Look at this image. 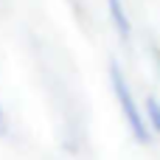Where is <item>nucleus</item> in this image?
Returning <instances> with one entry per match:
<instances>
[{
	"instance_id": "nucleus-1",
	"label": "nucleus",
	"mask_w": 160,
	"mask_h": 160,
	"mask_svg": "<svg viewBox=\"0 0 160 160\" xmlns=\"http://www.w3.org/2000/svg\"><path fill=\"white\" fill-rule=\"evenodd\" d=\"M110 84H112V93H115V98H118V107H121V115H124V121H127V127H129V132H132V138L138 141V143H149V124H146V118H143V110L138 107V101H135V96H132V90H129V82H127V76L121 73V68L112 62L110 65Z\"/></svg>"
},
{
	"instance_id": "nucleus-2",
	"label": "nucleus",
	"mask_w": 160,
	"mask_h": 160,
	"mask_svg": "<svg viewBox=\"0 0 160 160\" xmlns=\"http://www.w3.org/2000/svg\"><path fill=\"white\" fill-rule=\"evenodd\" d=\"M107 14H110V20H112V28H115L118 39H121V42H129L132 25H129V14H127V8H124V0H107Z\"/></svg>"
},
{
	"instance_id": "nucleus-3",
	"label": "nucleus",
	"mask_w": 160,
	"mask_h": 160,
	"mask_svg": "<svg viewBox=\"0 0 160 160\" xmlns=\"http://www.w3.org/2000/svg\"><path fill=\"white\" fill-rule=\"evenodd\" d=\"M143 118H146V124H149V132H158L160 135V98L149 96V98L143 101Z\"/></svg>"
},
{
	"instance_id": "nucleus-4",
	"label": "nucleus",
	"mask_w": 160,
	"mask_h": 160,
	"mask_svg": "<svg viewBox=\"0 0 160 160\" xmlns=\"http://www.w3.org/2000/svg\"><path fill=\"white\" fill-rule=\"evenodd\" d=\"M8 124H6V112H3V104H0V135H6Z\"/></svg>"
}]
</instances>
